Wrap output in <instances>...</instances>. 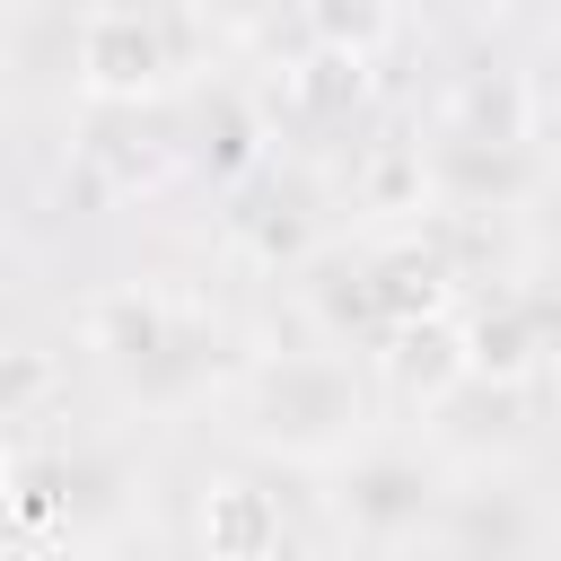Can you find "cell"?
Segmentation results:
<instances>
[{"label":"cell","mask_w":561,"mask_h":561,"mask_svg":"<svg viewBox=\"0 0 561 561\" xmlns=\"http://www.w3.org/2000/svg\"><path fill=\"white\" fill-rule=\"evenodd\" d=\"M237 438L280 465H342L377 438V394L351 351H272L237 377Z\"/></svg>","instance_id":"obj_1"},{"label":"cell","mask_w":561,"mask_h":561,"mask_svg":"<svg viewBox=\"0 0 561 561\" xmlns=\"http://www.w3.org/2000/svg\"><path fill=\"white\" fill-rule=\"evenodd\" d=\"M79 333H88V351L105 359V377H114L131 403H158V412L193 403V394L219 377V351H228L202 307H184V298H167V289H149V280L96 289L88 316H79Z\"/></svg>","instance_id":"obj_2"},{"label":"cell","mask_w":561,"mask_h":561,"mask_svg":"<svg viewBox=\"0 0 561 561\" xmlns=\"http://www.w3.org/2000/svg\"><path fill=\"white\" fill-rule=\"evenodd\" d=\"M228 26L184 9H88L70 26V79L88 105H158L193 79V44H219Z\"/></svg>","instance_id":"obj_3"},{"label":"cell","mask_w":561,"mask_h":561,"mask_svg":"<svg viewBox=\"0 0 561 561\" xmlns=\"http://www.w3.org/2000/svg\"><path fill=\"white\" fill-rule=\"evenodd\" d=\"M447 482H456V465H447L430 438H368L359 456L333 465V517H342L351 543L403 552V543L438 535Z\"/></svg>","instance_id":"obj_4"},{"label":"cell","mask_w":561,"mask_h":561,"mask_svg":"<svg viewBox=\"0 0 561 561\" xmlns=\"http://www.w3.org/2000/svg\"><path fill=\"white\" fill-rule=\"evenodd\" d=\"M438 561H543L552 552V508L517 465H465L438 508Z\"/></svg>","instance_id":"obj_5"},{"label":"cell","mask_w":561,"mask_h":561,"mask_svg":"<svg viewBox=\"0 0 561 561\" xmlns=\"http://www.w3.org/2000/svg\"><path fill=\"white\" fill-rule=\"evenodd\" d=\"M0 508L26 535L70 543V535H88L123 508V465L96 456V447H18L9 473H0Z\"/></svg>","instance_id":"obj_6"},{"label":"cell","mask_w":561,"mask_h":561,"mask_svg":"<svg viewBox=\"0 0 561 561\" xmlns=\"http://www.w3.org/2000/svg\"><path fill=\"white\" fill-rule=\"evenodd\" d=\"M430 202L438 210H508L535 193V140H482V131H447L421 149Z\"/></svg>","instance_id":"obj_7"},{"label":"cell","mask_w":561,"mask_h":561,"mask_svg":"<svg viewBox=\"0 0 561 561\" xmlns=\"http://www.w3.org/2000/svg\"><path fill=\"white\" fill-rule=\"evenodd\" d=\"M430 421V447L465 473V465H508V447L526 438V386H500V377H465L447 403L421 412Z\"/></svg>","instance_id":"obj_8"},{"label":"cell","mask_w":561,"mask_h":561,"mask_svg":"<svg viewBox=\"0 0 561 561\" xmlns=\"http://www.w3.org/2000/svg\"><path fill=\"white\" fill-rule=\"evenodd\" d=\"M193 535H202V561H280L289 517L254 473H210L202 508H193Z\"/></svg>","instance_id":"obj_9"},{"label":"cell","mask_w":561,"mask_h":561,"mask_svg":"<svg viewBox=\"0 0 561 561\" xmlns=\"http://www.w3.org/2000/svg\"><path fill=\"white\" fill-rule=\"evenodd\" d=\"M386 377H394V394L403 403H447L465 377H473V342H465V316L447 307V316H421V324H394L386 333Z\"/></svg>","instance_id":"obj_10"},{"label":"cell","mask_w":561,"mask_h":561,"mask_svg":"<svg viewBox=\"0 0 561 561\" xmlns=\"http://www.w3.org/2000/svg\"><path fill=\"white\" fill-rule=\"evenodd\" d=\"M465 342H473V377L535 386V368H543V351H552V324H543V307H526V298H491V316H465Z\"/></svg>","instance_id":"obj_11"},{"label":"cell","mask_w":561,"mask_h":561,"mask_svg":"<svg viewBox=\"0 0 561 561\" xmlns=\"http://www.w3.org/2000/svg\"><path fill=\"white\" fill-rule=\"evenodd\" d=\"M53 394H61L53 351L9 342V351H0V421H44V412H53Z\"/></svg>","instance_id":"obj_12"},{"label":"cell","mask_w":561,"mask_h":561,"mask_svg":"<svg viewBox=\"0 0 561 561\" xmlns=\"http://www.w3.org/2000/svg\"><path fill=\"white\" fill-rule=\"evenodd\" d=\"M0 473H9V447H0Z\"/></svg>","instance_id":"obj_13"}]
</instances>
